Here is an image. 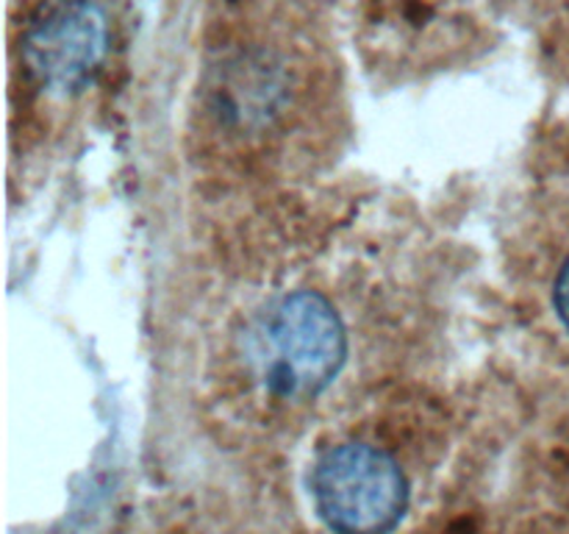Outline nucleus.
Instances as JSON below:
<instances>
[{"instance_id": "f257e3e1", "label": "nucleus", "mask_w": 569, "mask_h": 534, "mask_svg": "<svg viewBox=\"0 0 569 534\" xmlns=\"http://www.w3.org/2000/svg\"><path fill=\"white\" fill-rule=\"evenodd\" d=\"M250 356L261 384L281 400H309L342 370L348 334L342 317L311 289L272 300L250 332Z\"/></svg>"}, {"instance_id": "f03ea898", "label": "nucleus", "mask_w": 569, "mask_h": 534, "mask_svg": "<svg viewBox=\"0 0 569 534\" xmlns=\"http://www.w3.org/2000/svg\"><path fill=\"white\" fill-rule=\"evenodd\" d=\"M311 498L333 534H392L409 506V484L387 451L345 443L317 459Z\"/></svg>"}, {"instance_id": "7ed1b4c3", "label": "nucleus", "mask_w": 569, "mask_h": 534, "mask_svg": "<svg viewBox=\"0 0 569 534\" xmlns=\"http://www.w3.org/2000/svg\"><path fill=\"white\" fill-rule=\"evenodd\" d=\"M298 103V72L287 56L250 44L222 59L203 87V111L228 142H264Z\"/></svg>"}, {"instance_id": "20e7f679", "label": "nucleus", "mask_w": 569, "mask_h": 534, "mask_svg": "<svg viewBox=\"0 0 569 534\" xmlns=\"http://www.w3.org/2000/svg\"><path fill=\"white\" fill-rule=\"evenodd\" d=\"M109 14L98 0H48L22 28V65L42 89H87L109 56Z\"/></svg>"}, {"instance_id": "39448f33", "label": "nucleus", "mask_w": 569, "mask_h": 534, "mask_svg": "<svg viewBox=\"0 0 569 534\" xmlns=\"http://www.w3.org/2000/svg\"><path fill=\"white\" fill-rule=\"evenodd\" d=\"M553 304H556V312H559L561 323H565L569 332V256L565 259V265L559 267V276H556Z\"/></svg>"}]
</instances>
